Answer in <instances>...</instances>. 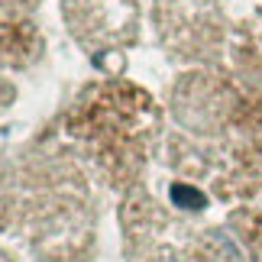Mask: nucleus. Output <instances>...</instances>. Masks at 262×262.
Returning <instances> with one entry per match:
<instances>
[{"mask_svg": "<svg viewBox=\"0 0 262 262\" xmlns=\"http://www.w3.org/2000/svg\"><path fill=\"white\" fill-rule=\"evenodd\" d=\"M78 136L94 143L97 159L117 172L133 168L143 159L149 136V97L129 88H110L107 97L81 107V120L75 123Z\"/></svg>", "mask_w": 262, "mask_h": 262, "instance_id": "nucleus-1", "label": "nucleus"}]
</instances>
